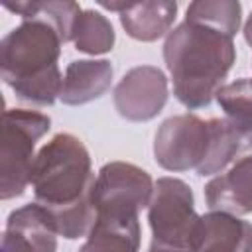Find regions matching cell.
<instances>
[{
  "mask_svg": "<svg viewBox=\"0 0 252 252\" xmlns=\"http://www.w3.org/2000/svg\"><path fill=\"white\" fill-rule=\"evenodd\" d=\"M185 20L234 37L240 28L242 6L236 0H199L187 6Z\"/></svg>",
  "mask_w": 252,
  "mask_h": 252,
  "instance_id": "18",
  "label": "cell"
},
{
  "mask_svg": "<svg viewBox=\"0 0 252 252\" xmlns=\"http://www.w3.org/2000/svg\"><path fill=\"white\" fill-rule=\"evenodd\" d=\"M150 173L128 161H110L98 169L93 187V205L96 220L128 222L138 220L154 195Z\"/></svg>",
  "mask_w": 252,
  "mask_h": 252,
  "instance_id": "6",
  "label": "cell"
},
{
  "mask_svg": "<svg viewBox=\"0 0 252 252\" xmlns=\"http://www.w3.org/2000/svg\"><path fill=\"white\" fill-rule=\"evenodd\" d=\"M152 242L197 252L201 215L195 211L191 187L177 177H159L148 205Z\"/></svg>",
  "mask_w": 252,
  "mask_h": 252,
  "instance_id": "5",
  "label": "cell"
},
{
  "mask_svg": "<svg viewBox=\"0 0 252 252\" xmlns=\"http://www.w3.org/2000/svg\"><path fill=\"white\" fill-rule=\"evenodd\" d=\"M148 252H185V250H177V248H169V246H161L158 242H152Z\"/></svg>",
  "mask_w": 252,
  "mask_h": 252,
  "instance_id": "20",
  "label": "cell"
},
{
  "mask_svg": "<svg viewBox=\"0 0 252 252\" xmlns=\"http://www.w3.org/2000/svg\"><path fill=\"white\" fill-rule=\"evenodd\" d=\"M140 250V222L94 220L85 244L79 252H138Z\"/></svg>",
  "mask_w": 252,
  "mask_h": 252,
  "instance_id": "16",
  "label": "cell"
},
{
  "mask_svg": "<svg viewBox=\"0 0 252 252\" xmlns=\"http://www.w3.org/2000/svg\"><path fill=\"white\" fill-rule=\"evenodd\" d=\"M51 128V118L37 110L6 108L2 114L0 197H20L32 179L35 144Z\"/></svg>",
  "mask_w": 252,
  "mask_h": 252,
  "instance_id": "4",
  "label": "cell"
},
{
  "mask_svg": "<svg viewBox=\"0 0 252 252\" xmlns=\"http://www.w3.org/2000/svg\"><path fill=\"white\" fill-rule=\"evenodd\" d=\"M114 28L106 16L96 10H83L73 26L71 41L75 43L77 51L89 55L108 53L114 47Z\"/></svg>",
  "mask_w": 252,
  "mask_h": 252,
  "instance_id": "17",
  "label": "cell"
},
{
  "mask_svg": "<svg viewBox=\"0 0 252 252\" xmlns=\"http://www.w3.org/2000/svg\"><path fill=\"white\" fill-rule=\"evenodd\" d=\"M244 39H246V43L252 47V14L248 16V20H246V24H244Z\"/></svg>",
  "mask_w": 252,
  "mask_h": 252,
  "instance_id": "21",
  "label": "cell"
},
{
  "mask_svg": "<svg viewBox=\"0 0 252 252\" xmlns=\"http://www.w3.org/2000/svg\"><path fill=\"white\" fill-rule=\"evenodd\" d=\"M209 126H211L209 154H207L205 161L201 163V167L197 169V173L203 175V177L220 173L236 158V154L244 146L242 140H240V136L228 124L226 118H211L209 120Z\"/></svg>",
  "mask_w": 252,
  "mask_h": 252,
  "instance_id": "19",
  "label": "cell"
},
{
  "mask_svg": "<svg viewBox=\"0 0 252 252\" xmlns=\"http://www.w3.org/2000/svg\"><path fill=\"white\" fill-rule=\"evenodd\" d=\"M197 252H252V224L230 213L209 211L201 215Z\"/></svg>",
  "mask_w": 252,
  "mask_h": 252,
  "instance_id": "11",
  "label": "cell"
},
{
  "mask_svg": "<svg viewBox=\"0 0 252 252\" xmlns=\"http://www.w3.org/2000/svg\"><path fill=\"white\" fill-rule=\"evenodd\" d=\"M114 69L106 59H79L71 61L63 75L61 102L69 106L87 104L100 98L112 85Z\"/></svg>",
  "mask_w": 252,
  "mask_h": 252,
  "instance_id": "12",
  "label": "cell"
},
{
  "mask_svg": "<svg viewBox=\"0 0 252 252\" xmlns=\"http://www.w3.org/2000/svg\"><path fill=\"white\" fill-rule=\"evenodd\" d=\"M59 32L45 20H22L0 41V75L14 91L16 98L51 106L63 87L59 71L61 45Z\"/></svg>",
  "mask_w": 252,
  "mask_h": 252,
  "instance_id": "3",
  "label": "cell"
},
{
  "mask_svg": "<svg viewBox=\"0 0 252 252\" xmlns=\"http://www.w3.org/2000/svg\"><path fill=\"white\" fill-rule=\"evenodd\" d=\"M4 8L22 16V20H45L49 22L61 35L63 41H71L73 26L77 16L83 12L77 2L67 0H24V2H4Z\"/></svg>",
  "mask_w": 252,
  "mask_h": 252,
  "instance_id": "15",
  "label": "cell"
},
{
  "mask_svg": "<svg viewBox=\"0 0 252 252\" xmlns=\"http://www.w3.org/2000/svg\"><path fill=\"white\" fill-rule=\"evenodd\" d=\"M94 179L89 150L73 134H55L35 154L30 185L35 203L49 213L59 236L75 240L91 232L96 220Z\"/></svg>",
  "mask_w": 252,
  "mask_h": 252,
  "instance_id": "1",
  "label": "cell"
},
{
  "mask_svg": "<svg viewBox=\"0 0 252 252\" xmlns=\"http://www.w3.org/2000/svg\"><path fill=\"white\" fill-rule=\"evenodd\" d=\"M211 146V126L195 114H177L161 122L154 138V158L167 171L199 169Z\"/></svg>",
  "mask_w": 252,
  "mask_h": 252,
  "instance_id": "7",
  "label": "cell"
},
{
  "mask_svg": "<svg viewBox=\"0 0 252 252\" xmlns=\"http://www.w3.org/2000/svg\"><path fill=\"white\" fill-rule=\"evenodd\" d=\"M167 96V77L154 65H138L126 71L112 94L114 108L130 122H148L156 118L163 110Z\"/></svg>",
  "mask_w": 252,
  "mask_h": 252,
  "instance_id": "8",
  "label": "cell"
},
{
  "mask_svg": "<svg viewBox=\"0 0 252 252\" xmlns=\"http://www.w3.org/2000/svg\"><path fill=\"white\" fill-rule=\"evenodd\" d=\"M163 61L175 98L189 110L205 108L217 96L236 61L232 37L207 26L181 22L163 43Z\"/></svg>",
  "mask_w": 252,
  "mask_h": 252,
  "instance_id": "2",
  "label": "cell"
},
{
  "mask_svg": "<svg viewBox=\"0 0 252 252\" xmlns=\"http://www.w3.org/2000/svg\"><path fill=\"white\" fill-rule=\"evenodd\" d=\"M177 16V2L169 0H148L128 2L120 14V24L132 39L156 41L171 32Z\"/></svg>",
  "mask_w": 252,
  "mask_h": 252,
  "instance_id": "13",
  "label": "cell"
},
{
  "mask_svg": "<svg viewBox=\"0 0 252 252\" xmlns=\"http://www.w3.org/2000/svg\"><path fill=\"white\" fill-rule=\"evenodd\" d=\"M57 236L49 213L37 203H28L8 215L0 252H55Z\"/></svg>",
  "mask_w": 252,
  "mask_h": 252,
  "instance_id": "9",
  "label": "cell"
},
{
  "mask_svg": "<svg viewBox=\"0 0 252 252\" xmlns=\"http://www.w3.org/2000/svg\"><path fill=\"white\" fill-rule=\"evenodd\" d=\"M215 98L242 144L252 148V79L222 85Z\"/></svg>",
  "mask_w": 252,
  "mask_h": 252,
  "instance_id": "14",
  "label": "cell"
},
{
  "mask_svg": "<svg viewBox=\"0 0 252 252\" xmlns=\"http://www.w3.org/2000/svg\"><path fill=\"white\" fill-rule=\"evenodd\" d=\"M205 201L211 211L230 215L252 213V152L232 163L220 175H215L205 185Z\"/></svg>",
  "mask_w": 252,
  "mask_h": 252,
  "instance_id": "10",
  "label": "cell"
}]
</instances>
